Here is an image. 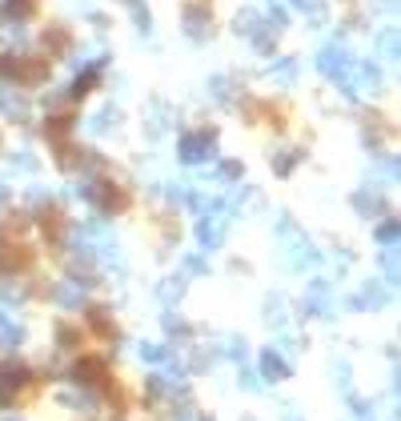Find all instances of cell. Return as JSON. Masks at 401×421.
Returning a JSON list of instances; mask_svg holds the SVG:
<instances>
[{"instance_id": "obj_1", "label": "cell", "mask_w": 401, "mask_h": 421, "mask_svg": "<svg viewBox=\"0 0 401 421\" xmlns=\"http://www.w3.org/2000/svg\"><path fill=\"white\" fill-rule=\"evenodd\" d=\"M100 369H105V361L84 357V361H77V381H100Z\"/></svg>"}, {"instance_id": "obj_4", "label": "cell", "mask_w": 401, "mask_h": 421, "mask_svg": "<svg viewBox=\"0 0 401 421\" xmlns=\"http://www.w3.org/2000/svg\"><path fill=\"white\" fill-rule=\"evenodd\" d=\"M16 341H20V329L8 317H0V345H16Z\"/></svg>"}, {"instance_id": "obj_2", "label": "cell", "mask_w": 401, "mask_h": 421, "mask_svg": "<svg viewBox=\"0 0 401 421\" xmlns=\"http://www.w3.org/2000/svg\"><path fill=\"white\" fill-rule=\"evenodd\" d=\"M285 369H289V365H285V361H281L277 353H265V357H261V373H265L269 381H277V377H285Z\"/></svg>"}, {"instance_id": "obj_3", "label": "cell", "mask_w": 401, "mask_h": 421, "mask_svg": "<svg viewBox=\"0 0 401 421\" xmlns=\"http://www.w3.org/2000/svg\"><path fill=\"white\" fill-rule=\"evenodd\" d=\"M209 137H189V141H185V148H181V157H185V161H201V157H205L209 153Z\"/></svg>"}]
</instances>
